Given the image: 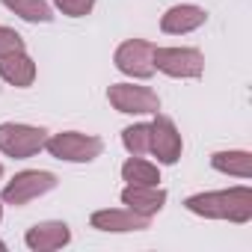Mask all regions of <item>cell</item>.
Masks as SVG:
<instances>
[{
	"label": "cell",
	"instance_id": "obj_22",
	"mask_svg": "<svg viewBox=\"0 0 252 252\" xmlns=\"http://www.w3.org/2000/svg\"><path fill=\"white\" fill-rule=\"evenodd\" d=\"M0 220H3V205H0Z\"/></svg>",
	"mask_w": 252,
	"mask_h": 252
},
{
	"label": "cell",
	"instance_id": "obj_13",
	"mask_svg": "<svg viewBox=\"0 0 252 252\" xmlns=\"http://www.w3.org/2000/svg\"><path fill=\"white\" fill-rule=\"evenodd\" d=\"M0 80H6L9 86H18V89H27L36 80V63L24 51L0 57Z\"/></svg>",
	"mask_w": 252,
	"mask_h": 252
},
{
	"label": "cell",
	"instance_id": "obj_15",
	"mask_svg": "<svg viewBox=\"0 0 252 252\" xmlns=\"http://www.w3.org/2000/svg\"><path fill=\"white\" fill-rule=\"evenodd\" d=\"M0 3L30 24H51L54 21V6L48 0H0Z\"/></svg>",
	"mask_w": 252,
	"mask_h": 252
},
{
	"label": "cell",
	"instance_id": "obj_16",
	"mask_svg": "<svg viewBox=\"0 0 252 252\" xmlns=\"http://www.w3.org/2000/svg\"><path fill=\"white\" fill-rule=\"evenodd\" d=\"M122 178L128 184H158L160 181V169L137 155H131L128 160L122 163Z\"/></svg>",
	"mask_w": 252,
	"mask_h": 252
},
{
	"label": "cell",
	"instance_id": "obj_19",
	"mask_svg": "<svg viewBox=\"0 0 252 252\" xmlns=\"http://www.w3.org/2000/svg\"><path fill=\"white\" fill-rule=\"evenodd\" d=\"M15 51H24V39H21L12 27H3V24H0V57L15 54Z\"/></svg>",
	"mask_w": 252,
	"mask_h": 252
},
{
	"label": "cell",
	"instance_id": "obj_1",
	"mask_svg": "<svg viewBox=\"0 0 252 252\" xmlns=\"http://www.w3.org/2000/svg\"><path fill=\"white\" fill-rule=\"evenodd\" d=\"M184 208L205 220H228V222H249L252 220V190L246 184L228 190L196 193L184 199Z\"/></svg>",
	"mask_w": 252,
	"mask_h": 252
},
{
	"label": "cell",
	"instance_id": "obj_3",
	"mask_svg": "<svg viewBox=\"0 0 252 252\" xmlns=\"http://www.w3.org/2000/svg\"><path fill=\"white\" fill-rule=\"evenodd\" d=\"M45 140H48V131L36 128V125H24V122H3L0 125V152L6 158L27 160L45 149Z\"/></svg>",
	"mask_w": 252,
	"mask_h": 252
},
{
	"label": "cell",
	"instance_id": "obj_7",
	"mask_svg": "<svg viewBox=\"0 0 252 252\" xmlns=\"http://www.w3.org/2000/svg\"><path fill=\"white\" fill-rule=\"evenodd\" d=\"M116 68L134 80H149L155 74V45L146 39H128L116 48Z\"/></svg>",
	"mask_w": 252,
	"mask_h": 252
},
{
	"label": "cell",
	"instance_id": "obj_10",
	"mask_svg": "<svg viewBox=\"0 0 252 252\" xmlns=\"http://www.w3.org/2000/svg\"><path fill=\"white\" fill-rule=\"evenodd\" d=\"M89 225L98 231H146L152 225V217H140L128 208H104L89 217Z\"/></svg>",
	"mask_w": 252,
	"mask_h": 252
},
{
	"label": "cell",
	"instance_id": "obj_2",
	"mask_svg": "<svg viewBox=\"0 0 252 252\" xmlns=\"http://www.w3.org/2000/svg\"><path fill=\"white\" fill-rule=\"evenodd\" d=\"M45 152L65 163H92L95 158H101L104 140L92 134H80V131H63L45 140Z\"/></svg>",
	"mask_w": 252,
	"mask_h": 252
},
{
	"label": "cell",
	"instance_id": "obj_4",
	"mask_svg": "<svg viewBox=\"0 0 252 252\" xmlns=\"http://www.w3.org/2000/svg\"><path fill=\"white\" fill-rule=\"evenodd\" d=\"M54 187H57V175L54 172H48V169H24V172H18L3 187L0 199H3L6 205H15L18 208V205H30L33 199L51 193Z\"/></svg>",
	"mask_w": 252,
	"mask_h": 252
},
{
	"label": "cell",
	"instance_id": "obj_21",
	"mask_svg": "<svg viewBox=\"0 0 252 252\" xmlns=\"http://www.w3.org/2000/svg\"><path fill=\"white\" fill-rule=\"evenodd\" d=\"M0 178H3V163H0Z\"/></svg>",
	"mask_w": 252,
	"mask_h": 252
},
{
	"label": "cell",
	"instance_id": "obj_14",
	"mask_svg": "<svg viewBox=\"0 0 252 252\" xmlns=\"http://www.w3.org/2000/svg\"><path fill=\"white\" fill-rule=\"evenodd\" d=\"M211 166L222 175H234V178H252V155L231 149V152H214L211 155Z\"/></svg>",
	"mask_w": 252,
	"mask_h": 252
},
{
	"label": "cell",
	"instance_id": "obj_5",
	"mask_svg": "<svg viewBox=\"0 0 252 252\" xmlns=\"http://www.w3.org/2000/svg\"><path fill=\"white\" fill-rule=\"evenodd\" d=\"M107 101L113 110L125 116H155L160 110V98L149 86H134V83H113L107 89Z\"/></svg>",
	"mask_w": 252,
	"mask_h": 252
},
{
	"label": "cell",
	"instance_id": "obj_20",
	"mask_svg": "<svg viewBox=\"0 0 252 252\" xmlns=\"http://www.w3.org/2000/svg\"><path fill=\"white\" fill-rule=\"evenodd\" d=\"M0 252H6V243H3V240H0Z\"/></svg>",
	"mask_w": 252,
	"mask_h": 252
},
{
	"label": "cell",
	"instance_id": "obj_17",
	"mask_svg": "<svg viewBox=\"0 0 252 252\" xmlns=\"http://www.w3.org/2000/svg\"><path fill=\"white\" fill-rule=\"evenodd\" d=\"M122 146L128 149V155H137V158L149 155V149H152V122H137L131 128H125L122 131Z\"/></svg>",
	"mask_w": 252,
	"mask_h": 252
},
{
	"label": "cell",
	"instance_id": "obj_6",
	"mask_svg": "<svg viewBox=\"0 0 252 252\" xmlns=\"http://www.w3.org/2000/svg\"><path fill=\"white\" fill-rule=\"evenodd\" d=\"M155 71L193 80V77H202L205 57L199 48H155Z\"/></svg>",
	"mask_w": 252,
	"mask_h": 252
},
{
	"label": "cell",
	"instance_id": "obj_18",
	"mask_svg": "<svg viewBox=\"0 0 252 252\" xmlns=\"http://www.w3.org/2000/svg\"><path fill=\"white\" fill-rule=\"evenodd\" d=\"M54 6H57L63 15H68V18H83V15L92 12L95 0H54Z\"/></svg>",
	"mask_w": 252,
	"mask_h": 252
},
{
	"label": "cell",
	"instance_id": "obj_12",
	"mask_svg": "<svg viewBox=\"0 0 252 252\" xmlns=\"http://www.w3.org/2000/svg\"><path fill=\"white\" fill-rule=\"evenodd\" d=\"M208 21V12L196 3H178V6H169L160 18V30L166 36H184V33H193L199 30L202 24Z\"/></svg>",
	"mask_w": 252,
	"mask_h": 252
},
{
	"label": "cell",
	"instance_id": "obj_11",
	"mask_svg": "<svg viewBox=\"0 0 252 252\" xmlns=\"http://www.w3.org/2000/svg\"><path fill=\"white\" fill-rule=\"evenodd\" d=\"M24 243L33 252H54L71 243V228L60 220H48V222H36L33 228H27Z\"/></svg>",
	"mask_w": 252,
	"mask_h": 252
},
{
	"label": "cell",
	"instance_id": "obj_8",
	"mask_svg": "<svg viewBox=\"0 0 252 252\" xmlns=\"http://www.w3.org/2000/svg\"><path fill=\"white\" fill-rule=\"evenodd\" d=\"M158 163L163 166H172L181 160V152H184V143H181V134L175 128V122L169 116H160L155 113V122H152V149H149Z\"/></svg>",
	"mask_w": 252,
	"mask_h": 252
},
{
	"label": "cell",
	"instance_id": "obj_9",
	"mask_svg": "<svg viewBox=\"0 0 252 252\" xmlns=\"http://www.w3.org/2000/svg\"><path fill=\"white\" fill-rule=\"evenodd\" d=\"M122 205L140 217H155L166 205V190L158 184H128L122 190Z\"/></svg>",
	"mask_w": 252,
	"mask_h": 252
}]
</instances>
